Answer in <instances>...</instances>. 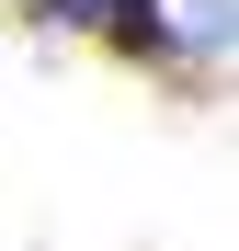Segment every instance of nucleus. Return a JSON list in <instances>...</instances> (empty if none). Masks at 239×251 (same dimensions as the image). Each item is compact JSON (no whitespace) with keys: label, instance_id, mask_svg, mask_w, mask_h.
<instances>
[{"label":"nucleus","instance_id":"nucleus-1","mask_svg":"<svg viewBox=\"0 0 239 251\" xmlns=\"http://www.w3.org/2000/svg\"><path fill=\"white\" fill-rule=\"evenodd\" d=\"M91 23H103L126 57H171V12H159V0H91Z\"/></svg>","mask_w":239,"mask_h":251},{"label":"nucleus","instance_id":"nucleus-2","mask_svg":"<svg viewBox=\"0 0 239 251\" xmlns=\"http://www.w3.org/2000/svg\"><path fill=\"white\" fill-rule=\"evenodd\" d=\"M182 46H194V57L228 46V0H182Z\"/></svg>","mask_w":239,"mask_h":251}]
</instances>
